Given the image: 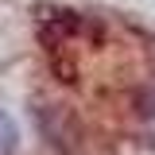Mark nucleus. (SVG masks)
Returning a JSON list of instances; mask_svg holds the SVG:
<instances>
[{
    "label": "nucleus",
    "mask_w": 155,
    "mask_h": 155,
    "mask_svg": "<svg viewBox=\"0 0 155 155\" xmlns=\"http://www.w3.org/2000/svg\"><path fill=\"white\" fill-rule=\"evenodd\" d=\"M16 140H19V132H16V124H12V116L0 113V155L16 151Z\"/></svg>",
    "instance_id": "obj_1"
}]
</instances>
